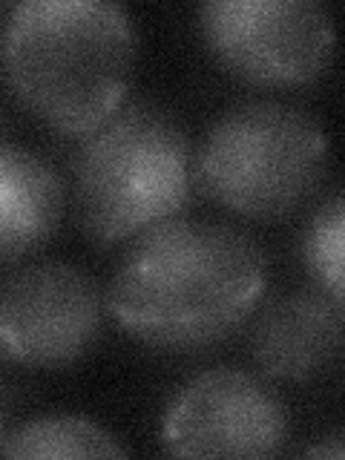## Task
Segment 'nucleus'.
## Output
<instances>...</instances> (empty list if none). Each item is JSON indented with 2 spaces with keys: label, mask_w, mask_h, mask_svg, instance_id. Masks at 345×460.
<instances>
[{
  "label": "nucleus",
  "mask_w": 345,
  "mask_h": 460,
  "mask_svg": "<svg viewBox=\"0 0 345 460\" xmlns=\"http://www.w3.org/2000/svg\"><path fill=\"white\" fill-rule=\"evenodd\" d=\"M268 285L265 248L236 225L167 219L133 236L107 291V311L158 351L190 354L251 320Z\"/></svg>",
  "instance_id": "f257e3e1"
},
{
  "label": "nucleus",
  "mask_w": 345,
  "mask_h": 460,
  "mask_svg": "<svg viewBox=\"0 0 345 460\" xmlns=\"http://www.w3.org/2000/svg\"><path fill=\"white\" fill-rule=\"evenodd\" d=\"M4 61L21 104L78 138L129 98L136 26L112 0H23L9 14Z\"/></svg>",
  "instance_id": "f03ea898"
},
{
  "label": "nucleus",
  "mask_w": 345,
  "mask_h": 460,
  "mask_svg": "<svg viewBox=\"0 0 345 460\" xmlns=\"http://www.w3.org/2000/svg\"><path fill=\"white\" fill-rule=\"evenodd\" d=\"M184 124L150 98H127L69 155L72 201L86 236L115 244L176 219L196 193Z\"/></svg>",
  "instance_id": "7ed1b4c3"
},
{
  "label": "nucleus",
  "mask_w": 345,
  "mask_h": 460,
  "mask_svg": "<svg viewBox=\"0 0 345 460\" xmlns=\"http://www.w3.org/2000/svg\"><path fill=\"white\" fill-rule=\"evenodd\" d=\"M328 167L320 119L285 98L239 101L193 153L196 190L248 219H279L316 193Z\"/></svg>",
  "instance_id": "20e7f679"
},
{
  "label": "nucleus",
  "mask_w": 345,
  "mask_h": 460,
  "mask_svg": "<svg viewBox=\"0 0 345 460\" xmlns=\"http://www.w3.org/2000/svg\"><path fill=\"white\" fill-rule=\"evenodd\" d=\"M199 26L219 64L256 86H296L334 55V18L316 0H208Z\"/></svg>",
  "instance_id": "39448f33"
},
{
  "label": "nucleus",
  "mask_w": 345,
  "mask_h": 460,
  "mask_svg": "<svg viewBox=\"0 0 345 460\" xmlns=\"http://www.w3.org/2000/svg\"><path fill=\"white\" fill-rule=\"evenodd\" d=\"M107 296L93 273L35 259L0 277V357L26 368H66L104 331Z\"/></svg>",
  "instance_id": "423d86ee"
},
{
  "label": "nucleus",
  "mask_w": 345,
  "mask_h": 460,
  "mask_svg": "<svg viewBox=\"0 0 345 460\" xmlns=\"http://www.w3.org/2000/svg\"><path fill=\"white\" fill-rule=\"evenodd\" d=\"M288 409L242 368H210L172 397L162 440L179 457H273L288 440Z\"/></svg>",
  "instance_id": "0eeeda50"
},
{
  "label": "nucleus",
  "mask_w": 345,
  "mask_h": 460,
  "mask_svg": "<svg viewBox=\"0 0 345 460\" xmlns=\"http://www.w3.org/2000/svg\"><path fill=\"white\" fill-rule=\"evenodd\" d=\"M248 351L270 380H316L340 363L342 302L316 285L273 296L248 325Z\"/></svg>",
  "instance_id": "6e6552de"
},
{
  "label": "nucleus",
  "mask_w": 345,
  "mask_h": 460,
  "mask_svg": "<svg viewBox=\"0 0 345 460\" xmlns=\"http://www.w3.org/2000/svg\"><path fill=\"white\" fill-rule=\"evenodd\" d=\"M66 210V184L52 162L0 141V268L52 239Z\"/></svg>",
  "instance_id": "1a4fd4ad"
},
{
  "label": "nucleus",
  "mask_w": 345,
  "mask_h": 460,
  "mask_svg": "<svg viewBox=\"0 0 345 460\" xmlns=\"http://www.w3.org/2000/svg\"><path fill=\"white\" fill-rule=\"evenodd\" d=\"M4 457H127L110 431L84 417H40L9 431Z\"/></svg>",
  "instance_id": "9d476101"
},
{
  "label": "nucleus",
  "mask_w": 345,
  "mask_h": 460,
  "mask_svg": "<svg viewBox=\"0 0 345 460\" xmlns=\"http://www.w3.org/2000/svg\"><path fill=\"white\" fill-rule=\"evenodd\" d=\"M342 234H345V205L342 193L334 190L316 208L314 219L305 230V265L316 288L328 296L342 302Z\"/></svg>",
  "instance_id": "9b49d317"
},
{
  "label": "nucleus",
  "mask_w": 345,
  "mask_h": 460,
  "mask_svg": "<svg viewBox=\"0 0 345 460\" xmlns=\"http://www.w3.org/2000/svg\"><path fill=\"white\" fill-rule=\"evenodd\" d=\"M311 457H342L345 449H342V443L340 438H334V443H320V446H311V449L305 452Z\"/></svg>",
  "instance_id": "f8f14e48"
},
{
  "label": "nucleus",
  "mask_w": 345,
  "mask_h": 460,
  "mask_svg": "<svg viewBox=\"0 0 345 460\" xmlns=\"http://www.w3.org/2000/svg\"><path fill=\"white\" fill-rule=\"evenodd\" d=\"M6 420H9V414H6V394H4V388H0V452H4V443L9 438Z\"/></svg>",
  "instance_id": "ddd939ff"
}]
</instances>
